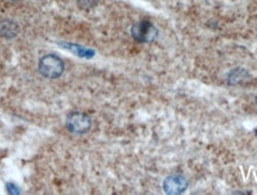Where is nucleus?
Returning <instances> with one entry per match:
<instances>
[{
	"instance_id": "nucleus-3",
	"label": "nucleus",
	"mask_w": 257,
	"mask_h": 195,
	"mask_svg": "<svg viewBox=\"0 0 257 195\" xmlns=\"http://www.w3.org/2000/svg\"><path fill=\"white\" fill-rule=\"evenodd\" d=\"M159 35L156 26L149 20H141L131 28V36L140 43H150Z\"/></svg>"
},
{
	"instance_id": "nucleus-7",
	"label": "nucleus",
	"mask_w": 257,
	"mask_h": 195,
	"mask_svg": "<svg viewBox=\"0 0 257 195\" xmlns=\"http://www.w3.org/2000/svg\"><path fill=\"white\" fill-rule=\"evenodd\" d=\"M99 0H78V4L80 6L81 8H92L98 4Z\"/></svg>"
},
{
	"instance_id": "nucleus-5",
	"label": "nucleus",
	"mask_w": 257,
	"mask_h": 195,
	"mask_svg": "<svg viewBox=\"0 0 257 195\" xmlns=\"http://www.w3.org/2000/svg\"><path fill=\"white\" fill-rule=\"evenodd\" d=\"M252 79V75H250L249 71L244 68H235L230 71L228 75V82L231 86H237L241 85V83H246Z\"/></svg>"
},
{
	"instance_id": "nucleus-10",
	"label": "nucleus",
	"mask_w": 257,
	"mask_h": 195,
	"mask_svg": "<svg viewBox=\"0 0 257 195\" xmlns=\"http://www.w3.org/2000/svg\"><path fill=\"white\" fill-rule=\"evenodd\" d=\"M255 101H256V104H257V95H256V98H255Z\"/></svg>"
},
{
	"instance_id": "nucleus-6",
	"label": "nucleus",
	"mask_w": 257,
	"mask_h": 195,
	"mask_svg": "<svg viewBox=\"0 0 257 195\" xmlns=\"http://www.w3.org/2000/svg\"><path fill=\"white\" fill-rule=\"evenodd\" d=\"M63 46H66L65 48H67V49L71 50L72 53L77 54L79 58H85V59H92L93 56H94V50L92 49H88V48H84L81 46H78V44H63Z\"/></svg>"
},
{
	"instance_id": "nucleus-4",
	"label": "nucleus",
	"mask_w": 257,
	"mask_h": 195,
	"mask_svg": "<svg viewBox=\"0 0 257 195\" xmlns=\"http://www.w3.org/2000/svg\"><path fill=\"white\" fill-rule=\"evenodd\" d=\"M188 188V180L181 174H171L163 181V191L169 195L182 194Z\"/></svg>"
},
{
	"instance_id": "nucleus-9",
	"label": "nucleus",
	"mask_w": 257,
	"mask_h": 195,
	"mask_svg": "<svg viewBox=\"0 0 257 195\" xmlns=\"http://www.w3.org/2000/svg\"><path fill=\"white\" fill-rule=\"evenodd\" d=\"M255 136H256V137H257V128H256V129H255Z\"/></svg>"
},
{
	"instance_id": "nucleus-8",
	"label": "nucleus",
	"mask_w": 257,
	"mask_h": 195,
	"mask_svg": "<svg viewBox=\"0 0 257 195\" xmlns=\"http://www.w3.org/2000/svg\"><path fill=\"white\" fill-rule=\"evenodd\" d=\"M6 188H7V192L10 194H18V193H19V191H18V187H16V186H14L13 184H7Z\"/></svg>"
},
{
	"instance_id": "nucleus-1",
	"label": "nucleus",
	"mask_w": 257,
	"mask_h": 195,
	"mask_svg": "<svg viewBox=\"0 0 257 195\" xmlns=\"http://www.w3.org/2000/svg\"><path fill=\"white\" fill-rule=\"evenodd\" d=\"M38 70L44 77L56 79V77L61 76L63 70H65V62L59 56L49 54V55H45L39 60Z\"/></svg>"
},
{
	"instance_id": "nucleus-2",
	"label": "nucleus",
	"mask_w": 257,
	"mask_h": 195,
	"mask_svg": "<svg viewBox=\"0 0 257 195\" xmlns=\"http://www.w3.org/2000/svg\"><path fill=\"white\" fill-rule=\"evenodd\" d=\"M66 127L72 133L84 134L92 128V119L84 112H73L66 119Z\"/></svg>"
}]
</instances>
